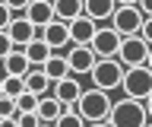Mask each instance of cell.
<instances>
[{
	"instance_id": "obj_1",
	"label": "cell",
	"mask_w": 152,
	"mask_h": 127,
	"mask_svg": "<svg viewBox=\"0 0 152 127\" xmlns=\"http://www.w3.org/2000/svg\"><path fill=\"white\" fill-rule=\"evenodd\" d=\"M108 127H146L149 124V115H146V105L136 102V98H121L114 102L108 117H104Z\"/></svg>"
},
{
	"instance_id": "obj_2",
	"label": "cell",
	"mask_w": 152,
	"mask_h": 127,
	"mask_svg": "<svg viewBox=\"0 0 152 127\" xmlns=\"http://www.w3.org/2000/svg\"><path fill=\"white\" fill-rule=\"evenodd\" d=\"M111 105L114 102H111L108 92H102V89H83V95H79V102L73 105V111L83 117L86 124H98V121L108 117Z\"/></svg>"
},
{
	"instance_id": "obj_3",
	"label": "cell",
	"mask_w": 152,
	"mask_h": 127,
	"mask_svg": "<svg viewBox=\"0 0 152 127\" xmlns=\"http://www.w3.org/2000/svg\"><path fill=\"white\" fill-rule=\"evenodd\" d=\"M124 64L117 57H98L95 67L89 70V79H92V89H102V92H114L121 89V79H124Z\"/></svg>"
},
{
	"instance_id": "obj_4",
	"label": "cell",
	"mask_w": 152,
	"mask_h": 127,
	"mask_svg": "<svg viewBox=\"0 0 152 127\" xmlns=\"http://www.w3.org/2000/svg\"><path fill=\"white\" fill-rule=\"evenodd\" d=\"M121 89H124V98L146 102V98L152 95V70L149 67H130V70H124Z\"/></svg>"
},
{
	"instance_id": "obj_5",
	"label": "cell",
	"mask_w": 152,
	"mask_h": 127,
	"mask_svg": "<svg viewBox=\"0 0 152 127\" xmlns=\"http://www.w3.org/2000/svg\"><path fill=\"white\" fill-rule=\"evenodd\" d=\"M142 19H146V16L140 13V7H117L114 16H111V29L117 32L121 38H130V35H140Z\"/></svg>"
},
{
	"instance_id": "obj_6",
	"label": "cell",
	"mask_w": 152,
	"mask_h": 127,
	"mask_svg": "<svg viewBox=\"0 0 152 127\" xmlns=\"http://www.w3.org/2000/svg\"><path fill=\"white\" fill-rule=\"evenodd\" d=\"M121 35L111 29V26H98L92 35V41H89V48H92L95 57H117V51H121Z\"/></svg>"
},
{
	"instance_id": "obj_7",
	"label": "cell",
	"mask_w": 152,
	"mask_h": 127,
	"mask_svg": "<svg viewBox=\"0 0 152 127\" xmlns=\"http://www.w3.org/2000/svg\"><path fill=\"white\" fill-rule=\"evenodd\" d=\"M146 57H149V45L140 38V35H130V38L121 41V51H117V60L124 67H146Z\"/></svg>"
},
{
	"instance_id": "obj_8",
	"label": "cell",
	"mask_w": 152,
	"mask_h": 127,
	"mask_svg": "<svg viewBox=\"0 0 152 127\" xmlns=\"http://www.w3.org/2000/svg\"><path fill=\"white\" fill-rule=\"evenodd\" d=\"M66 67H70V73H73V76H89V70L95 67V54H92V48H89V45H70V48H66Z\"/></svg>"
},
{
	"instance_id": "obj_9",
	"label": "cell",
	"mask_w": 152,
	"mask_h": 127,
	"mask_svg": "<svg viewBox=\"0 0 152 127\" xmlns=\"http://www.w3.org/2000/svg\"><path fill=\"white\" fill-rule=\"evenodd\" d=\"M38 38L45 41L54 54H64V48H70V26L60 22V19H54V22H48L45 29L38 32Z\"/></svg>"
},
{
	"instance_id": "obj_10",
	"label": "cell",
	"mask_w": 152,
	"mask_h": 127,
	"mask_svg": "<svg viewBox=\"0 0 152 127\" xmlns=\"http://www.w3.org/2000/svg\"><path fill=\"white\" fill-rule=\"evenodd\" d=\"M7 35H10V41H13V48H26V45H32V41L38 38V29L26 16H13L10 26H7Z\"/></svg>"
},
{
	"instance_id": "obj_11",
	"label": "cell",
	"mask_w": 152,
	"mask_h": 127,
	"mask_svg": "<svg viewBox=\"0 0 152 127\" xmlns=\"http://www.w3.org/2000/svg\"><path fill=\"white\" fill-rule=\"evenodd\" d=\"M51 89H54L51 95H54L64 108H73L76 102H79V95H83V83H79V76H64V79H57Z\"/></svg>"
},
{
	"instance_id": "obj_12",
	"label": "cell",
	"mask_w": 152,
	"mask_h": 127,
	"mask_svg": "<svg viewBox=\"0 0 152 127\" xmlns=\"http://www.w3.org/2000/svg\"><path fill=\"white\" fill-rule=\"evenodd\" d=\"M22 16H26V19L32 22L38 32H41L48 22H54V3H51V0H32V3L26 7V13H22Z\"/></svg>"
},
{
	"instance_id": "obj_13",
	"label": "cell",
	"mask_w": 152,
	"mask_h": 127,
	"mask_svg": "<svg viewBox=\"0 0 152 127\" xmlns=\"http://www.w3.org/2000/svg\"><path fill=\"white\" fill-rule=\"evenodd\" d=\"M117 10V3L114 0H83V16L86 19H92L95 26L98 22H108Z\"/></svg>"
},
{
	"instance_id": "obj_14",
	"label": "cell",
	"mask_w": 152,
	"mask_h": 127,
	"mask_svg": "<svg viewBox=\"0 0 152 127\" xmlns=\"http://www.w3.org/2000/svg\"><path fill=\"white\" fill-rule=\"evenodd\" d=\"M0 70H3V76H26L28 70V60H26V54H22V48H13L10 54H3L0 57Z\"/></svg>"
},
{
	"instance_id": "obj_15",
	"label": "cell",
	"mask_w": 152,
	"mask_h": 127,
	"mask_svg": "<svg viewBox=\"0 0 152 127\" xmlns=\"http://www.w3.org/2000/svg\"><path fill=\"white\" fill-rule=\"evenodd\" d=\"M70 26V45H89L92 41V35H95V26L92 19H86V16H76L73 22H66Z\"/></svg>"
},
{
	"instance_id": "obj_16",
	"label": "cell",
	"mask_w": 152,
	"mask_h": 127,
	"mask_svg": "<svg viewBox=\"0 0 152 127\" xmlns=\"http://www.w3.org/2000/svg\"><path fill=\"white\" fill-rule=\"evenodd\" d=\"M64 111H66V108L60 105L54 95H41V98H38V108H35V115H38L41 124H57V117L64 115Z\"/></svg>"
},
{
	"instance_id": "obj_17",
	"label": "cell",
	"mask_w": 152,
	"mask_h": 127,
	"mask_svg": "<svg viewBox=\"0 0 152 127\" xmlns=\"http://www.w3.org/2000/svg\"><path fill=\"white\" fill-rule=\"evenodd\" d=\"M22 83H26V92H32V95H38V98L51 92V79L45 76V70H41V67H32L26 76H22Z\"/></svg>"
},
{
	"instance_id": "obj_18",
	"label": "cell",
	"mask_w": 152,
	"mask_h": 127,
	"mask_svg": "<svg viewBox=\"0 0 152 127\" xmlns=\"http://www.w3.org/2000/svg\"><path fill=\"white\" fill-rule=\"evenodd\" d=\"M41 70H45V76L51 79V86H54L57 79H64V76H73L70 67H66V57H64V54H51V57L41 64Z\"/></svg>"
},
{
	"instance_id": "obj_19",
	"label": "cell",
	"mask_w": 152,
	"mask_h": 127,
	"mask_svg": "<svg viewBox=\"0 0 152 127\" xmlns=\"http://www.w3.org/2000/svg\"><path fill=\"white\" fill-rule=\"evenodd\" d=\"M54 3V19L73 22L76 16H83V0H51Z\"/></svg>"
},
{
	"instance_id": "obj_20",
	"label": "cell",
	"mask_w": 152,
	"mask_h": 127,
	"mask_svg": "<svg viewBox=\"0 0 152 127\" xmlns=\"http://www.w3.org/2000/svg\"><path fill=\"white\" fill-rule=\"evenodd\" d=\"M22 54H26L28 67H41V64H45V60L51 57V54H54V51L48 48V45H45V41H41V38H35V41H32V45H26V48H22Z\"/></svg>"
},
{
	"instance_id": "obj_21",
	"label": "cell",
	"mask_w": 152,
	"mask_h": 127,
	"mask_svg": "<svg viewBox=\"0 0 152 127\" xmlns=\"http://www.w3.org/2000/svg\"><path fill=\"white\" fill-rule=\"evenodd\" d=\"M26 92V83H22V76H3V95L16 98Z\"/></svg>"
},
{
	"instance_id": "obj_22",
	"label": "cell",
	"mask_w": 152,
	"mask_h": 127,
	"mask_svg": "<svg viewBox=\"0 0 152 127\" xmlns=\"http://www.w3.org/2000/svg\"><path fill=\"white\" fill-rule=\"evenodd\" d=\"M54 127H86V121H83L79 115H76L73 108H66L64 115L57 117V124H54Z\"/></svg>"
},
{
	"instance_id": "obj_23",
	"label": "cell",
	"mask_w": 152,
	"mask_h": 127,
	"mask_svg": "<svg viewBox=\"0 0 152 127\" xmlns=\"http://www.w3.org/2000/svg\"><path fill=\"white\" fill-rule=\"evenodd\" d=\"M19 115V108H16V98H10V95H0V121L3 117H16Z\"/></svg>"
},
{
	"instance_id": "obj_24",
	"label": "cell",
	"mask_w": 152,
	"mask_h": 127,
	"mask_svg": "<svg viewBox=\"0 0 152 127\" xmlns=\"http://www.w3.org/2000/svg\"><path fill=\"white\" fill-rule=\"evenodd\" d=\"M16 108H19V111H35V108H38V95H32V92L16 95Z\"/></svg>"
},
{
	"instance_id": "obj_25",
	"label": "cell",
	"mask_w": 152,
	"mask_h": 127,
	"mask_svg": "<svg viewBox=\"0 0 152 127\" xmlns=\"http://www.w3.org/2000/svg\"><path fill=\"white\" fill-rule=\"evenodd\" d=\"M41 121H38V115L35 111H19L16 115V127H38Z\"/></svg>"
},
{
	"instance_id": "obj_26",
	"label": "cell",
	"mask_w": 152,
	"mask_h": 127,
	"mask_svg": "<svg viewBox=\"0 0 152 127\" xmlns=\"http://www.w3.org/2000/svg\"><path fill=\"white\" fill-rule=\"evenodd\" d=\"M140 38H142V41H146V45H149V48H152V16H146V19H142Z\"/></svg>"
},
{
	"instance_id": "obj_27",
	"label": "cell",
	"mask_w": 152,
	"mask_h": 127,
	"mask_svg": "<svg viewBox=\"0 0 152 127\" xmlns=\"http://www.w3.org/2000/svg\"><path fill=\"white\" fill-rule=\"evenodd\" d=\"M10 19H13V10H10L7 3H3V0H0V32H7Z\"/></svg>"
},
{
	"instance_id": "obj_28",
	"label": "cell",
	"mask_w": 152,
	"mask_h": 127,
	"mask_svg": "<svg viewBox=\"0 0 152 127\" xmlns=\"http://www.w3.org/2000/svg\"><path fill=\"white\" fill-rule=\"evenodd\" d=\"M3 3H7L13 13H26V7L32 3V0H3Z\"/></svg>"
},
{
	"instance_id": "obj_29",
	"label": "cell",
	"mask_w": 152,
	"mask_h": 127,
	"mask_svg": "<svg viewBox=\"0 0 152 127\" xmlns=\"http://www.w3.org/2000/svg\"><path fill=\"white\" fill-rule=\"evenodd\" d=\"M10 51H13V41H10L7 32H0V57H3V54H10Z\"/></svg>"
},
{
	"instance_id": "obj_30",
	"label": "cell",
	"mask_w": 152,
	"mask_h": 127,
	"mask_svg": "<svg viewBox=\"0 0 152 127\" xmlns=\"http://www.w3.org/2000/svg\"><path fill=\"white\" fill-rule=\"evenodd\" d=\"M136 7H140V13H142V16H152V0H140Z\"/></svg>"
},
{
	"instance_id": "obj_31",
	"label": "cell",
	"mask_w": 152,
	"mask_h": 127,
	"mask_svg": "<svg viewBox=\"0 0 152 127\" xmlns=\"http://www.w3.org/2000/svg\"><path fill=\"white\" fill-rule=\"evenodd\" d=\"M114 3H117V7H136L140 0H114Z\"/></svg>"
},
{
	"instance_id": "obj_32",
	"label": "cell",
	"mask_w": 152,
	"mask_h": 127,
	"mask_svg": "<svg viewBox=\"0 0 152 127\" xmlns=\"http://www.w3.org/2000/svg\"><path fill=\"white\" fill-rule=\"evenodd\" d=\"M0 127H16V117H3V121H0Z\"/></svg>"
},
{
	"instance_id": "obj_33",
	"label": "cell",
	"mask_w": 152,
	"mask_h": 127,
	"mask_svg": "<svg viewBox=\"0 0 152 127\" xmlns=\"http://www.w3.org/2000/svg\"><path fill=\"white\" fill-rule=\"evenodd\" d=\"M142 105H146V115H149V121H152V95L146 98V102H142Z\"/></svg>"
},
{
	"instance_id": "obj_34",
	"label": "cell",
	"mask_w": 152,
	"mask_h": 127,
	"mask_svg": "<svg viewBox=\"0 0 152 127\" xmlns=\"http://www.w3.org/2000/svg\"><path fill=\"white\" fill-rule=\"evenodd\" d=\"M146 67L152 70V48H149V57H146Z\"/></svg>"
},
{
	"instance_id": "obj_35",
	"label": "cell",
	"mask_w": 152,
	"mask_h": 127,
	"mask_svg": "<svg viewBox=\"0 0 152 127\" xmlns=\"http://www.w3.org/2000/svg\"><path fill=\"white\" fill-rule=\"evenodd\" d=\"M86 127H108V124H104V121H98V124H86Z\"/></svg>"
},
{
	"instance_id": "obj_36",
	"label": "cell",
	"mask_w": 152,
	"mask_h": 127,
	"mask_svg": "<svg viewBox=\"0 0 152 127\" xmlns=\"http://www.w3.org/2000/svg\"><path fill=\"white\" fill-rule=\"evenodd\" d=\"M0 95H3V76H0Z\"/></svg>"
},
{
	"instance_id": "obj_37",
	"label": "cell",
	"mask_w": 152,
	"mask_h": 127,
	"mask_svg": "<svg viewBox=\"0 0 152 127\" xmlns=\"http://www.w3.org/2000/svg\"><path fill=\"white\" fill-rule=\"evenodd\" d=\"M38 127H54V124H38Z\"/></svg>"
},
{
	"instance_id": "obj_38",
	"label": "cell",
	"mask_w": 152,
	"mask_h": 127,
	"mask_svg": "<svg viewBox=\"0 0 152 127\" xmlns=\"http://www.w3.org/2000/svg\"><path fill=\"white\" fill-rule=\"evenodd\" d=\"M146 127H152V121H149V124H146Z\"/></svg>"
}]
</instances>
